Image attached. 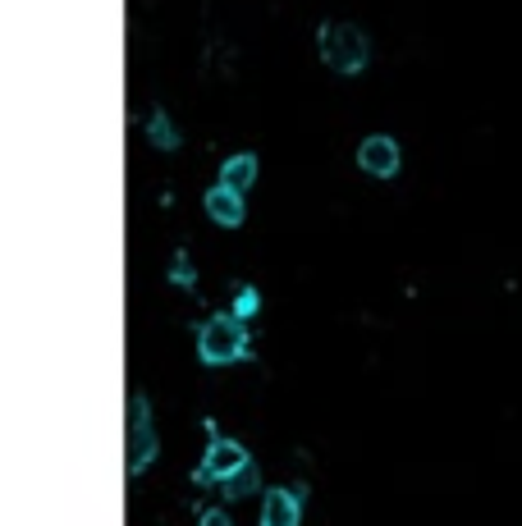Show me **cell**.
I'll return each mask as SVG.
<instances>
[{"label": "cell", "instance_id": "obj_1", "mask_svg": "<svg viewBox=\"0 0 522 526\" xmlns=\"http://www.w3.org/2000/svg\"><path fill=\"white\" fill-rule=\"evenodd\" d=\"M156 458V435H152V408L142 394H129V412H124V467L133 476Z\"/></svg>", "mask_w": 522, "mask_h": 526}, {"label": "cell", "instance_id": "obj_2", "mask_svg": "<svg viewBox=\"0 0 522 526\" xmlns=\"http://www.w3.org/2000/svg\"><path fill=\"white\" fill-rule=\"evenodd\" d=\"M321 60L335 74H358L367 65V37L353 23H326L321 28Z\"/></svg>", "mask_w": 522, "mask_h": 526}, {"label": "cell", "instance_id": "obj_3", "mask_svg": "<svg viewBox=\"0 0 522 526\" xmlns=\"http://www.w3.org/2000/svg\"><path fill=\"white\" fill-rule=\"evenodd\" d=\"M243 344H248L243 316H216V321H207L202 325V334H197V353H202V362H211V366L239 362Z\"/></svg>", "mask_w": 522, "mask_h": 526}, {"label": "cell", "instance_id": "obj_4", "mask_svg": "<svg viewBox=\"0 0 522 526\" xmlns=\"http://www.w3.org/2000/svg\"><path fill=\"white\" fill-rule=\"evenodd\" d=\"M358 165L371 174V179H390V174L399 170V142L385 138V133L367 138V142L358 147Z\"/></svg>", "mask_w": 522, "mask_h": 526}, {"label": "cell", "instance_id": "obj_5", "mask_svg": "<svg viewBox=\"0 0 522 526\" xmlns=\"http://www.w3.org/2000/svg\"><path fill=\"white\" fill-rule=\"evenodd\" d=\"M239 467H248V453H243V444H234V440H211L207 458H202V481H229V476L239 472Z\"/></svg>", "mask_w": 522, "mask_h": 526}, {"label": "cell", "instance_id": "obj_6", "mask_svg": "<svg viewBox=\"0 0 522 526\" xmlns=\"http://www.w3.org/2000/svg\"><path fill=\"white\" fill-rule=\"evenodd\" d=\"M303 504H298V490H266L261 499V526H298Z\"/></svg>", "mask_w": 522, "mask_h": 526}, {"label": "cell", "instance_id": "obj_7", "mask_svg": "<svg viewBox=\"0 0 522 526\" xmlns=\"http://www.w3.org/2000/svg\"><path fill=\"white\" fill-rule=\"evenodd\" d=\"M207 215L216 220V225H225V229L243 225V193H234V188L216 183V188L207 193Z\"/></svg>", "mask_w": 522, "mask_h": 526}, {"label": "cell", "instance_id": "obj_8", "mask_svg": "<svg viewBox=\"0 0 522 526\" xmlns=\"http://www.w3.org/2000/svg\"><path fill=\"white\" fill-rule=\"evenodd\" d=\"M220 183H225V188H234V193L252 188V183H257V156H234V161H225Z\"/></svg>", "mask_w": 522, "mask_h": 526}, {"label": "cell", "instance_id": "obj_9", "mask_svg": "<svg viewBox=\"0 0 522 526\" xmlns=\"http://www.w3.org/2000/svg\"><path fill=\"white\" fill-rule=\"evenodd\" d=\"M257 481H261V467L257 462H248V467H239L229 481H220V494H225V499H243V494L257 490Z\"/></svg>", "mask_w": 522, "mask_h": 526}, {"label": "cell", "instance_id": "obj_10", "mask_svg": "<svg viewBox=\"0 0 522 526\" xmlns=\"http://www.w3.org/2000/svg\"><path fill=\"white\" fill-rule=\"evenodd\" d=\"M147 138H152L161 151H174V147H179V133H174V124L161 115V110H156L152 124H147Z\"/></svg>", "mask_w": 522, "mask_h": 526}, {"label": "cell", "instance_id": "obj_11", "mask_svg": "<svg viewBox=\"0 0 522 526\" xmlns=\"http://www.w3.org/2000/svg\"><path fill=\"white\" fill-rule=\"evenodd\" d=\"M257 307H261L257 293H252V289H239V298H234V316H252Z\"/></svg>", "mask_w": 522, "mask_h": 526}, {"label": "cell", "instance_id": "obj_12", "mask_svg": "<svg viewBox=\"0 0 522 526\" xmlns=\"http://www.w3.org/2000/svg\"><path fill=\"white\" fill-rule=\"evenodd\" d=\"M170 280H174V284H193V266H188V257H174Z\"/></svg>", "mask_w": 522, "mask_h": 526}, {"label": "cell", "instance_id": "obj_13", "mask_svg": "<svg viewBox=\"0 0 522 526\" xmlns=\"http://www.w3.org/2000/svg\"><path fill=\"white\" fill-rule=\"evenodd\" d=\"M202 526H234V522H229L220 508H207V513H202Z\"/></svg>", "mask_w": 522, "mask_h": 526}]
</instances>
